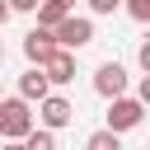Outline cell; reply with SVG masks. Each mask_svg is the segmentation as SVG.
Instances as JSON below:
<instances>
[{"mask_svg": "<svg viewBox=\"0 0 150 150\" xmlns=\"http://www.w3.org/2000/svg\"><path fill=\"white\" fill-rule=\"evenodd\" d=\"M33 127H38V122H33L28 98H0V136H5V141H23Z\"/></svg>", "mask_w": 150, "mask_h": 150, "instance_id": "1", "label": "cell"}, {"mask_svg": "<svg viewBox=\"0 0 150 150\" xmlns=\"http://www.w3.org/2000/svg\"><path fill=\"white\" fill-rule=\"evenodd\" d=\"M145 122V103L141 98H131V94H117V98H108V131H136Z\"/></svg>", "mask_w": 150, "mask_h": 150, "instance_id": "2", "label": "cell"}, {"mask_svg": "<svg viewBox=\"0 0 150 150\" xmlns=\"http://www.w3.org/2000/svg\"><path fill=\"white\" fill-rule=\"evenodd\" d=\"M52 42L66 47V52H80L94 42V19H80V14H66L56 28H52Z\"/></svg>", "mask_w": 150, "mask_h": 150, "instance_id": "3", "label": "cell"}, {"mask_svg": "<svg viewBox=\"0 0 150 150\" xmlns=\"http://www.w3.org/2000/svg\"><path fill=\"white\" fill-rule=\"evenodd\" d=\"M127 89H131V75H127V66H122V61H103V66L94 70V94L117 98V94H127Z\"/></svg>", "mask_w": 150, "mask_h": 150, "instance_id": "4", "label": "cell"}, {"mask_svg": "<svg viewBox=\"0 0 150 150\" xmlns=\"http://www.w3.org/2000/svg\"><path fill=\"white\" fill-rule=\"evenodd\" d=\"M38 122H42L47 131H61V127L75 122V103L61 98V94H47V98H38Z\"/></svg>", "mask_w": 150, "mask_h": 150, "instance_id": "5", "label": "cell"}, {"mask_svg": "<svg viewBox=\"0 0 150 150\" xmlns=\"http://www.w3.org/2000/svg\"><path fill=\"white\" fill-rule=\"evenodd\" d=\"M42 75H47V84H70L75 80V52H66V47H56L42 66H38Z\"/></svg>", "mask_w": 150, "mask_h": 150, "instance_id": "6", "label": "cell"}, {"mask_svg": "<svg viewBox=\"0 0 150 150\" xmlns=\"http://www.w3.org/2000/svg\"><path fill=\"white\" fill-rule=\"evenodd\" d=\"M52 52H56V42H52V28H33V33H23V56H28L33 66H42Z\"/></svg>", "mask_w": 150, "mask_h": 150, "instance_id": "7", "label": "cell"}, {"mask_svg": "<svg viewBox=\"0 0 150 150\" xmlns=\"http://www.w3.org/2000/svg\"><path fill=\"white\" fill-rule=\"evenodd\" d=\"M47 94H52L47 75H42L38 66H33V70H23V80H19V98H28V103H33V98H47Z\"/></svg>", "mask_w": 150, "mask_h": 150, "instance_id": "8", "label": "cell"}, {"mask_svg": "<svg viewBox=\"0 0 150 150\" xmlns=\"http://www.w3.org/2000/svg\"><path fill=\"white\" fill-rule=\"evenodd\" d=\"M33 14H38V28H56V23L66 19V9H61V5H52V0H38V9H33Z\"/></svg>", "mask_w": 150, "mask_h": 150, "instance_id": "9", "label": "cell"}, {"mask_svg": "<svg viewBox=\"0 0 150 150\" xmlns=\"http://www.w3.org/2000/svg\"><path fill=\"white\" fill-rule=\"evenodd\" d=\"M23 150H56V131H47V127H33V131L23 136Z\"/></svg>", "mask_w": 150, "mask_h": 150, "instance_id": "10", "label": "cell"}, {"mask_svg": "<svg viewBox=\"0 0 150 150\" xmlns=\"http://www.w3.org/2000/svg\"><path fill=\"white\" fill-rule=\"evenodd\" d=\"M84 150H122V141H117V131L103 127V131H94V136L84 141Z\"/></svg>", "mask_w": 150, "mask_h": 150, "instance_id": "11", "label": "cell"}, {"mask_svg": "<svg viewBox=\"0 0 150 150\" xmlns=\"http://www.w3.org/2000/svg\"><path fill=\"white\" fill-rule=\"evenodd\" d=\"M122 9H127L136 23H150V0H122Z\"/></svg>", "mask_w": 150, "mask_h": 150, "instance_id": "12", "label": "cell"}, {"mask_svg": "<svg viewBox=\"0 0 150 150\" xmlns=\"http://www.w3.org/2000/svg\"><path fill=\"white\" fill-rule=\"evenodd\" d=\"M89 5V14H117L122 9V0H84Z\"/></svg>", "mask_w": 150, "mask_h": 150, "instance_id": "13", "label": "cell"}, {"mask_svg": "<svg viewBox=\"0 0 150 150\" xmlns=\"http://www.w3.org/2000/svg\"><path fill=\"white\" fill-rule=\"evenodd\" d=\"M5 5H9V14H33L38 9V0H5Z\"/></svg>", "mask_w": 150, "mask_h": 150, "instance_id": "14", "label": "cell"}, {"mask_svg": "<svg viewBox=\"0 0 150 150\" xmlns=\"http://www.w3.org/2000/svg\"><path fill=\"white\" fill-rule=\"evenodd\" d=\"M5 23H9V5L0 0V28H5Z\"/></svg>", "mask_w": 150, "mask_h": 150, "instance_id": "15", "label": "cell"}, {"mask_svg": "<svg viewBox=\"0 0 150 150\" xmlns=\"http://www.w3.org/2000/svg\"><path fill=\"white\" fill-rule=\"evenodd\" d=\"M0 150H23V141H5V145H0Z\"/></svg>", "mask_w": 150, "mask_h": 150, "instance_id": "16", "label": "cell"}, {"mask_svg": "<svg viewBox=\"0 0 150 150\" xmlns=\"http://www.w3.org/2000/svg\"><path fill=\"white\" fill-rule=\"evenodd\" d=\"M52 5H61V9H66V14H70V9H75V0H52Z\"/></svg>", "mask_w": 150, "mask_h": 150, "instance_id": "17", "label": "cell"}, {"mask_svg": "<svg viewBox=\"0 0 150 150\" xmlns=\"http://www.w3.org/2000/svg\"><path fill=\"white\" fill-rule=\"evenodd\" d=\"M0 61H5V42H0Z\"/></svg>", "mask_w": 150, "mask_h": 150, "instance_id": "18", "label": "cell"}, {"mask_svg": "<svg viewBox=\"0 0 150 150\" xmlns=\"http://www.w3.org/2000/svg\"><path fill=\"white\" fill-rule=\"evenodd\" d=\"M0 98H5V94H0Z\"/></svg>", "mask_w": 150, "mask_h": 150, "instance_id": "19", "label": "cell"}]
</instances>
